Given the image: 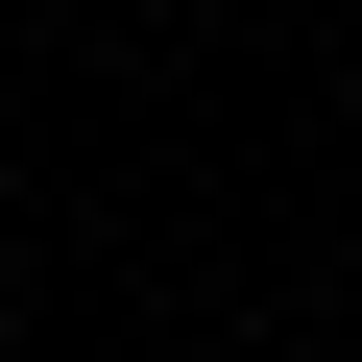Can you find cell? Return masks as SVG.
Segmentation results:
<instances>
[{
    "label": "cell",
    "instance_id": "1",
    "mask_svg": "<svg viewBox=\"0 0 362 362\" xmlns=\"http://www.w3.org/2000/svg\"><path fill=\"white\" fill-rule=\"evenodd\" d=\"M0 362H25V338H0Z\"/></svg>",
    "mask_w": 362,
    "mask_h": 362
}]
</instances>
